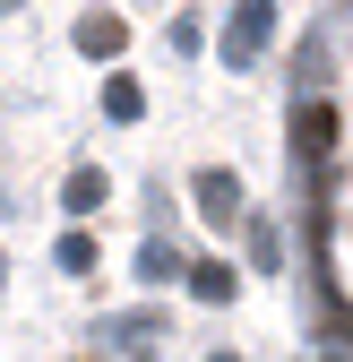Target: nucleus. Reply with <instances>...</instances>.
Segmentation results:
<instances>
[{
  "label": "nucleus",
  "mask_w": 353,
  "mask_h": 362,
  "mask_svg": "<svg viewBox=\"0 0 353 362\" xmlns=\"http://www.w3.org/2000/svg\"><path fill=\"white\" fill-rule=\"evenodd\" d=\"M268 43H276V0H233V18H225V69H258Z\"/></svg>",
  "instance_id": "obj_1"
},
{
  "label": "nucleus",
  "mask_w": 353,
  "mask_h": 362,
  "mask_svg": "<svg viewBox=\"0 0 353 362\" xmlns=\"http://www.w3.org/2000/svg\"><path fill=\"white\" fill-rule=\"evenodd\" d=\"M69 43H78V52H86V61H112V52H121V43H129V26H121L112 9H86Z\"/></svg>",
  "instance_id": "obj_2"
},
{
  "label": "nucleus",
  "mask_w": 353,
  "mask_h": 362,
  "mask_svg": "<svg viewBox=\"0 0 353 362\" xmlns=\"http://www.w3.org/2000/svg\"><path fill=\"white\" fill-rule=\"evenodd\" d=\"M293 147H301V156H328V147H336V104H301V112H293Z\"/></svg>",
  "instance_id": "obj_3"
},
{
  "label": "nucleus",
  "mask_w": 353,
  "mask_h": 362,
  "mask_svg": "<svg viewBox=\"0 0 353 362\" xmlns=\"http://www.w3.org/2000/svg\"><path fill=\"white\" fill-rule=\"evenodd\" d=\"M198 216L207 224H233L241 216V181L233 173H198Z\"/></svg>",
  "instance_id": "obj_4"
},
{
  "label": "nucleus",
  "mask_w": 353,
  "mask_h": 362,
  "mask_svg": "<svg viewBox=\"0 0 353 362\" xmlns=\"http://www.w3.org/2000/svg\"><path fill=\"white\" fill-rule=\"evenodd\" d=\"M104 112H112V121H138V112H147L138 78H104Z\"/></svg>",
  "instance_id": "obj_5"
},
{
  "label": "nucleus",
  "mask_w": 353,
  "mask_h": 362,
  "mask_svg": "<svg viewBox=\"0 0 353 362\" xmlns=\"http://www.w3.org/2000/svg\"><path fill=\"white\" fill-rule=\"evenodd\" d=\"M95 207H104V173L78 164V173H69V216H95Z\"/></svg>",
  "instance_id": "obj_6"
},
{
  "label": "nucleus",
  "mask_w": 353,
  "mask_h": 362,
  "mask_svg": "<svg viewBox=\"0 0 353 362\" xmlns=\"http://www.w3.org/2000/svg\"><path fill=\"white\" fill-rule=\"evenodd\" d=\"M0 9H26V0H0Z\"/></svg>",
  "instance_id": "obj_7"
}]
</instances>
